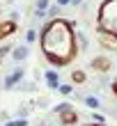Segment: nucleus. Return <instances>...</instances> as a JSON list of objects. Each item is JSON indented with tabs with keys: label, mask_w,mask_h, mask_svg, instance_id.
I'll use <instances>...</instances> for the list:
<instances>
[{
	"label": "nucleus",
	"mask_w": 117,
	"mask_h": 126,
	"mask_svg": "<svg viewBox=\"0 0 117 126\" xmlns=\"http://www.w3.org/2000/svg\"><path fill=\"white\" fill-rule=\"evenodd\" d=\"M92 126H106V124H92Z\"/></svg>",
	"instance_id": "obj_18"
},
{
	"label": "nucleus",
	"mask_w": 117,
	"mask_h": 126,
	"mask_svg": "<svg viewBox=\"0 0 117 126\" xmlns=\"http://www.w3.org/2000/svg\"><path fill=\"white\" fill-rule=\"evenodd\" d=\"M92 119L97 122V124H103V119H106V117H103V115H99V112H94V115H92Z\"/></svg>",
	"instance_id": "obj_14"
},
{
	"label": "nucleus",
	"mask_w": 117,
	"mask_h": 126,
	"mask_svg": "<svg viewBox=\"0 0 117 126\" xmlns=\"http://www.w3.org/2000/svg\"><path fill=\"white\" fill-rule=\"evenodd\" d=\"M110 90H113V92H115V96H117V80H115V83L110 85Z\"/></svg>",
	"instance_id": "obj_16"
},
{
	"label": "nucleus",
	"mask_w": 117,
	"mask_h": 126,
	"mask_svg": "<svg viewBox=\"0 0 117 126\" xmlns=\"http://www.w3.org/2000/svg\"><path fill=\"white\" fill-rule=\"evenodd\" d=\"M34 39H37V32H34V30H28V34H25V41L30 44V41H34Z\"/></svg>",
	"instance_id": "obj_13"
},
{
	"label": "nucleus",
	"mask_w": 117,
	"mask_h": 126,
	"mask_svg": "<svg viewBox=\"0 0 117 126\" xmlns=\"http://www.w3.org/2000/svg\"><path fill=\"white\" fill-rule=\"evenodd\" d=\"M69 2H71V0H57L55 5H60V7H64V5H69Z\"/></svg>",
	"instance_id": "obj_15"
},
{
	"label": "nucleus",
	"mask_w": 117,
	"mask_h": 126,
	"mask_svg": "<svg viewBox=\"0 0 117 126\" xmlns=\"http://www.w3.org/2000/svg\"><path fill=\"white\" fill-rule=\"evenodd\" d=\"M92 69H97V71H110V60L108 57H94L92 60Z\"/></svg>",
	"instance_id": "obj_4"
},
{
	"label": "nucleus",
	"mask_w": 117,
	"mask_h": 126,
	"mask_svg": "<svg viewBox=\"0 0 117 126\" xmlns=\"http://www.w3.org/2000/svg\"><path fill=\"white\" fill-rule=\"evenodd\" d=\"M83 103H85L87 108H92V110H97V108L101 106V101L97 99V96H85V99H83Z\"/></svg>",
	"instance_id": "obj_8"
},
{
	"label": "nucleus",
	"mask_w": 117,
	"mask_h": 126,
	"mask_svg": "<svg viewBox=\"0 0 117 126\" xmlns=\"http://www.w3.org/2000/svg\"><path fill=\"white\" fill-rule=\"evenodd\" d=\"M12 55H14V60H16V62H23L25 57H28V46H18Z\"/></svg>",
	"instance_id": "obj_7"
},
{
	"label": "nucleus",
	"mask_w": 117,
	"mask_h": 126,
	"mask_svg": "<svg viewBox=\"0 0 117 126\" xmlns=\"http://www.w3.org/2000/svg\"><path fill=\"white\" fill-rule=\"evenodd\" d=\"M71 90H74L71 85H60V87H57V92H60V94H64V96H67V94H71Z\"/></svg>",
	"instance_id": "obj_12"
},
{
	"label": "nucleus",
	"mask_w": 117,
	"mask_h": 126,
	"mask_svg": "<svg viewBox=\"0 0 117 126\" xmlns=\"http://www.w3.org/2000/svg\"><path fill=\"white\" fill-rule=\"evenodd\" d=\"M71 80H74L76 85H83V83H85V71H80V69H76L74 73H71Z\"/></svg>",
	"instance_id": "obj_10"
},
{
	"label": "nucleus",
	"mask_w": 117,
	"mask_h": 126,
	"mask_svg": "<svg viewBox=\"0 0 117 126\" xmlns=\"http://www.w3.org/2000/svg\"><path fill=\"white\" fill-rule=\"evenodd\" d=\"M46 85L50 90H57V87H60V78H57L55 71H46Z\"/></svg>",
	"instance_id": "obj_6"
},
{
	"label": "nucleus",
	"mask_w": 117,
	"mask_h": 126,
	"mask_svg": "<svg viewBox=\"0 0 117 126\" xmlns=\"http://www.w3.org/2000/svg\"><path fill=\"white\" fill-rule=\"evenodd\" d=\"M21 78H23V71H21V69H16V71L12 73V76H7V78H5V87H7V90H9V87H14Z\"/></svg>",
	"instance_id": "obj_5"
},
{
	"label": "nucleus",
	"mask_w": 117,
	"mask_h": 126,
	"mask_svg": "<svg viewBox=\"0 0 117 126\" xmlns=\"http://www.w3.org/2000/svg\"><path fill=\"white\" fill-rule=\"evenodd\" d=\"M5 126H16V122H7V124H5Z\"/></svg>",
	"instance_id": "obj_17"
},
{
	"label": "nucleus",
	"mask_w": 117,
	"mask_h": 126,
	"mask_svg": "<svg viewBox=\"0 0 117 126\" xmlns=\"http://www.w3.org/2000/svg\"><path fill=\"white\" fill-rule=\"evenodd\" d=\"M55 112H60V122L67 124V126H71V124L78 122V112L69 106V103H60V106L55 108Z\"/></svg>",
	"instance_id": "obj_3"
},
{
	"label": "nucleus",
	"mask_w": 117,
	"mask_h": 126,
	"mask_svg": "<svg viewBox=\"0 0 117 126\" xmlns=\"http://www.w3.org/2000/svg\"><path fill=\"white\" fill-rule=\"evenodd\" d=\"M99 32L117 37V0H103L99 7Z\"/></svg>",
	"instance_id": "obj_2"
},
{
	"label": "nucleus",
	"mask_w": 117,
	"mask_h": 126,
	"mask_svg": "<svg viewBox=\"0 0 117 126\" xmlns=\"http://www.w3.org/2000/svg\"><path fill=\"white\" fill-rule=\"evenodd\" d=\"M46 7H48V0H37V16H44Z\"/></svg>",
	"instance_id": "obj_11"
},
{
	"label": "nucleus",
	"mask_w": 117,
	"mask_h": 126,
	"mask_svg": "<svg viewBox=\"0 0 117 126\" xmlns=\"http://www.w3.org/2000/svg\"><path fill=\"white\" fill-rule=\"evenodd\" d=\"M41 50L46 60L55 66H64L76 57V30L71 21L64 18H50L46 28L41 30Z\"/></svg>",
	"instance_id": "obj_1"
},
{
	"label": "nucleus",
	"mask_w": 117,
	"mask_h": 126,
	"mask_svg": "<svg viewBox=\"0 0 117 126\" xmlns=\"http://www.w3.org/2000/svg\"><path fill=\"white\" fill-rule=\"evenodd\" d=\"M14 30H16V25H14V23H0V39H2L5 34H12Z\"/></svg>",
	"instance_id": "obj_9"
}]
</instances>
